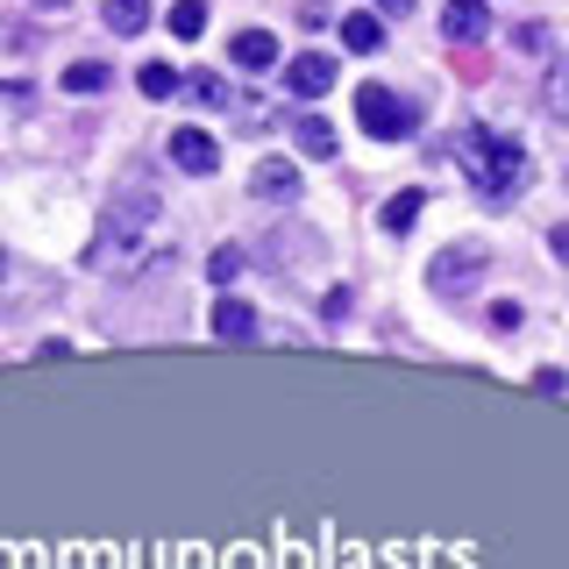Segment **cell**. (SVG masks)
Returning a JSON list of instances; mask_svg holds the SVG:
<instances>
[{
  "mask_svg": "<svg viewBox=\"0 0 569 569\" xmlns=\"http://www.w3.org/2000/svg\"><path fill=\"white\" fill-rule=\"evenodd\" d=\"M456 157H462V171H470L477 200H520V192H527V171H533L527 142H512L498 129H462Z\"/></svg>",
  "mask_w": 569,
  "mask_h": 569,
  "instance_id": "6da1fadb",
  "label": "cell"
},
{
  "mask_svg": "<svg viewBox=\"0 0 569 569\" xmlns=\"http://www.w3.org/2000/svg\"><path fill=\"white\" fill-rule=\"evenodd\" d=\"M157 186H121L114 192V207L100 213V236H93V249H86V263H93V271H107V263H129L142 242H150V228H157Z\"/></svg>",
  "mask_w": 569,
  "mask_h": 569,
  "instance_id": "7a4b0ae2",
  "label": "cell"
},
{
  "mask_svg": "<svg viewBox=\"0 0 569 569\" xmlns=\"http://www.w3.org/2000/svg\"><path fill=\"white\" fill-rule=\"evenodd\" d=\"M356 121H363L370 136L378 142H399V136H413V107H406L399 93H391V86H356Z\"/></svg>",
  "mask_w": 569,
  "mask_h": 569,
  "instance_id": "3957f363",
  "label": "cell"
},
{
  "mask_svg": "<svg viewBox=\"0 0 569 569\" xmlns=\"http://www.w3.org/2000/svg\"><path fill=\"white\" fill-rule=\"evenodd\" d=\"M485 271H491V249L485 242H456V249H441V257L427 263V284H435V292H477Z\"/></svg>",
  "mask_w": 569,
  "mask_h": 569,
  "instance_id": "277c9868",
  "label": "cell"
},
{
  "mask_svg": "<svg viewBox=\"0 0 569 569\" xmlns=\"http://www.w3.org/2000/svg\"><path fill=\"white\" fill-rule=\"evenodd\" d=\"M171 164L186 178H213L221 171V142H213L207 129H171Z\"/></svg>",
  "mask_w": 569,
  "mask_h": 569,
  "instance_id": "5b68a950",
  "label": "cell"
},
{
  "mask_svg": "<svg viewBox=\"0 0 569 569\" xmlns=\"http://www.w3.org/2000/svg\"><path fill=\"white\" fill-rule=\"evenodd\" d=\"M335 79H342V71H335V58H328V50H299V58L284 64V86H292L299 100H320V93H335Z\"/></svg>",
  "mask_w": 569,
  "mask_h": 569,
  "instance_id": "8992f818",
  "label": "cell"
},
{
  "mask_svg": "<svg viewBox=\"0 0 569 569\" xmlns=\"http://www.w3.org/2000/svg\"><path fill=\"white\" fill-rule=\"evenodd\" d=\"M485 29H491L485 0H449V8H441V36H449V43H477Z\"/></svg>",
  "mask_w": 569,
  "mask_h": 569,
  "instance_id": "52a82bcc",
  "label": "cell"
},
{
  "mask_svg": "<svg viewBox=\"0 0 569 569\" xmlns=\"http://www.w3.org/2000/svg\"><path fill=\"white\" fill-rule=\"evenodd\" d=\"M249 192H257V200H299V171L284 164V157H263V164L249 171Z\"/></svg>",
  "mask_w": 569,
  "mask_h": 569,
  "instance_id": "ba28073f",
  "label": "cell"
},
{
  "mask_svg": "<svg viewBox=\"0 0 569 569\" xmlns=\"http://www.w3.org/2000/svg\"><path fill=\"white\" fill-rule=\"evenodd\" d=\"M228 64H242V71H271V64H278V36H271V29H242L236 43H228Z\"/></svg>",
  "mask_w": 569,
  "mask_h": 569,
  "instance_id": "9c48e42d",
  "label": "cell"
},
{
  "mask_svg": "<svg viewBox=\"0 0 569 569\" xmlns=\"http://www.w3.org/2000/svg\"><path fill=\"white\" fill-rule=\"evenodd\" d=\"M213 335H221V342H249V335H257V313H249L242 299H213Z\"/></svg>",
  "mask_w": 569,
  "mask_h": 569,
  "instance_id": "30bf717a",
  "label": "cell"
},
{
  "mask_svg": "<svg viewBox=\"0 0 569 569\" xmlns=\"http://www.w3.org/2000/svg\"><path fill=\"white\" fill-rule=\"evenodd\" d=\"M292 142L307 157H335V121H320V114H292Z\"/></svg>",
  "mask_w": 569,
  "mask_h": 569,
  "instance_id": "8fae6325",
  "label": "cell"
},
{
  "mask_svg": "<svg viewBox=\"0 0 569 569\" xmlns=\"http://www.w3.org/2000/svg\"><path fill=\"white\" fill-rule=\"evenodd\" d=\"M100 14H107L114 36H142V29H150V0H100Z\"/></svg>",
  "mask_w": 569,
  "mask_h": 569,
  "instance_id": "7c38bea8",
  "label": "cell"
},
{
  "mask_svg": "<svg viewBox=\"0 0 569 569\" xmlns=\"http://www.w3.org/2000/svg\"><path fill=\"white\" fill-rule=\"evenodd\" d=\"M342 43L356 50V58H370V50L385 43V22L378 14H342Z\"/></svg>",
  "mask_w": 569,
  "mask_h": 569,
  "instance_id": "4fadbf2b",
  "label": "cell"
},
{
  "mask_svg": "<svg viewBox=\"0 0 569 569\" xmlns=\"http://www.w3.org/2000/svg\"><path fill=\"white\" fill-rule=\"evenodd\" d=\"M420 192H391V200H385V236H406V228H413L420 221Z\"/></svg>",
  "mask_w": 569,
  "mask_h": 569,
  "instance_id": "5bb4252c",
  "label": "cell"
},
{
  "mask_svg": "<svg viewBox=\"0 0 569 569\" xmlns=\"http://www.w3.org/2000/svg\"><path fill=\"white\" fill-rule=\"evenodd\" d=\"M541 107H548V114H556V121H569V58H556V64H548Z\"/></svg>",
  "mask_w": 569,
  "mask_h": 569,
  "instance_id": "9a60e30c",
  "label": "cell"
},
{
  "mask_svg": "<svg viewBox=\"0 0 569 569\" xmlns=\"http://www.w3.org/2000/svg\"><path fill=\"white\" fill-rule=\"evenodd\" d=\"M200 29H207V0H178V8H171V36H178V43H192Z\"/></svg>",
  "mask_w": 569,
  "mask_h": 569,
  "instance_id": "2e32d148",
  "label": "cell"
},
{
  "mask_svg": "<svg viewBox=\"0 0 569 569\" xmlns=\"http://www.w3.org/2000/svg\"><path fill=\"white\" fill-rule=\"evenodd\" d=\"M136 86H142V100H171V93H178V71H171V64H142Z\"/></svg>",
  "mask_w": 569,
  "mask_h": 569,
  "instance_id": "e0dca14e",
  "label": "cell"
},
{
  "mask_svg": "<svg viewBox=\"0 0 569 569\" xmlns=\"http://www.w3.org/2000/svg\"><path fill=\"white\" fill-rule=\"evenodd\" d=\"M64 86H71V93H100V86H107V64H93V58H79V64L64 71Z\"/></svg>",
  "mask_w": 569,
  "mask_h": 569,
  "instance_id": "ac0fdd59",
  "label": "cell"
},
{
  "mask_svg": "<svg viewBox=\"0 0 569 569\" xmlns=\"http://www.w3.org/2000/svg\"><path fill=\"white\" fill-rule=\"evenodd\" d=\"M236 271H242V249H213V257H207V278L213 284H236Z\"/></svg>",
  "mask_w": 569,
  "mask_h": 569,
  "instance_id": "d6986e66",
  "label": "cell"
},
{
  "mask_svg": "<svg viewBox=\"0 0 569 569\" xmlns=\"http://www.w3.org/2000/svg\"><path fill=\"white\" fill-rule=\"evenodd\" d=\"M192 93H200L207 107H221V100H228V86H221V79H192Z\"/></svg>",
  "mask_w": 569,
  "mask_h": 569,
  "instance_id": "ffe728a7",
  "label": "cell"
},
{
  "mask_svg": "<svg viewBox=\"0 0 569 569\" xmlns=\"http://www.w3.org/2000/svg\"><path fill=\"white\" fill-rule=\"evenodd\" d=\"M29 8H43V14H64V8H71V0H29Z\"/></svg>",
  "mask_w": 569,
  "mask_h": 569,
  "instance_id": "44dd1931",
  "label": "cell"
},
{
  "mask_svg": "<svg viewBox=\"0 0 569 569\" xmlns=\"http://www.w3.org/2000/svg\"><path fill=\"white\" fill-rule=\"evenodd\" d=\"M556 257H562V263H569V228H556Z\"/></svg>",
  "mask_w": 569,
  "mask_h": 569,
  "instance_id": "7402d4cb",
  "label": "cell"
},
{
  "mask_svg": "<svg viewBox=\"0 0 569 569\" xmlns=\"http://www.w3.org/2000/svg\"><path fill=\"white\" fill-rule=\"evenodd\" d=\"M378 8H385V14H406V8H413V0H378Z\"/></svg>",
  "mask_w": 569,
  "mask_h": 569,
  "instance_id": "603a6c76",
  "label": "cell"
}]
</instances>
